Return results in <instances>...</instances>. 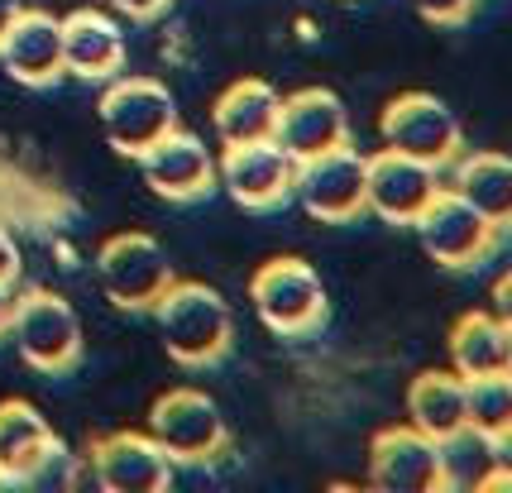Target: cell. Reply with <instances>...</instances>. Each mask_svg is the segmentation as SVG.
<instances>
[{"label":"cell","instance_id":"30bf717a","mask_svg":"<svg viewBox=\"0 0 512 493\" xmlns=\"http://www.w3.org/2000/svg\"><path fill=\"white\" fill-rule=\"evenodd\" d=\"M134 163L149 182V192L163 202H197L221 182V158L206 149V139L182 130V125L168 130L158 144H149Z\"/></svg>","mask_w":512,"mask_h":493},{"label":"cell","instance_id":"5bb4252c","mask_svg":"<svg viewBox=\"0 0 512 493\" xmlns=\"http://www.w3.org/2000/svg\"><path fill=\"white\" fill-rule=\"evenodd\" d=\"M173 470L178 465L149 431H111L91 446V474L106 493H163Z\"/></svg>","mask_w":512,"mask_h":493},{"label":"cell","instance_id":"2e32d148","mask_svg":"<svg viewBox=\"0 0 512 493\" xmlns=\"http://www.w3.org/2000/svg\"><path fill=\"white\" fill-rule=\"evenodd\" d=\"M58 450L63 446L39 407L24 398L0 403V484H34Z\"/></svg>","mask_w":512,"mask_h":493},{"label":"cell","instance_id":"7a4b0ae2","mask_svg":"<svg viewBox=\"0 0 512 493\" xmlns=\"http://www.w3.org/2000/svg\"><path fill=\"white\" fill-rule=\"evenodd\" d=\"M249 302L273 336L302 340L326 321V283L307 259H268L249 278Z\"/></svg>","mask_w":512,"mask_h":493},{"label":"cell","instance_id":"7c38bea8","mask_svg":"<svg viewBox=\"0 0 512 493\" xmlns=\"http://www.w3.org/2000/svg\"><path fill=\"white\" fill-rule=\"evenodd\" d=\"M221 187L230 202L245 211H273L292 197L297 187V158L278 144V139H259V144H235L221 154Z\"/></svg>","mask_w":512,"mask_h":493},{"label":"cell","instance_id":"9a60e30c","mask_svg":"<svg viewBox=\"0 0 512 493\" xmlns=\"http://www.w3.org/2000/svg\"><path fill=\"white\" fill-rule=\"evenodd\" d=\"M273 139H278L297 163H302V158H316V154H326V149L350 144V111H345V101H340L335 91L302 87V91H292V96H283Z\"/></svg>","mask_w":512,"mask_h":493},{"label":"cell","instance_id":"ffe728a7","mask_svg":"<svg viewBox=\"0 0 512 493\" xmlns=\"http://www.w3.org/2000/svg\"><path fill=\"white\" fill-rule=\"evenodd\" d=\"M278 106H283V96L268 87V82H259V77H245V82L225 87L221 101H216V111H211L216 139H221L225 149L273 139V130H278Z\"/></svg>","mask_w":512,"mask_h":493},{"label":"cell","instance_id":"cb8c5ba5","mask_svg":"<svg viewBox=\"0 0 512 493\" xmlns=\"http://www.w3.org/2000/svg\"><path fill=\"white\" fill-rule=\"evenodd\" d=\"M469 426L498 436L512 426V374H484L469 379Z\"/></svg>","mask_w":512,"mask_h":493},{"label":"cell","instance_id":"603a6c76","mask_svg":"<svg viewBox=\"0 0 512 493\" xmlns=\"http://www.w3.org/2000/svg\"><path fill=\"white\" fill-rule=\"evenodd\" d=\"M441 470H446V489H493V436L460 426L455 436L441 441Z\"/></svg>","mask_w":512,"mask_h":493},{"label":"cell","instance_id":"1f68e13d","mask_svg":"<svg viewBox=\"0 0 512 493\" xmlns=\"http://www.w3.org/2000/svg\"><path fill=\"white\" fill-rule=\"evenodd\" d=\"M508 374H512V350H508Z\"/></svg>","mask_w":512,"mask_h":493},{"label":"cell","instance_id":"484cf974","mask_svg":"<svg viewBox=\"0 0 512 493\" xmlns=\"http://www.w3.org/2000/svg\"><path fill=\"white\" fill-rule=\"evenodd\" d=\"M493 489H512V426L493 436Z\"/></svg>","mask_w":512,"mask_h":493},{"label":"cell","instance_id":"4dcf8cb0","mask_svg":"<svg viewBox=\"0 0 512 493\" xmlns=\"http://www.w3.org/2000/svg\"><path fill=\"white\" fill-rule=\"evenodd\" d=\"M20 15H24V0H0V44H5V34L15 29Z\"/></svg>","mask_w":512,"mask_h":493},{"label":"cell","instance_id":"4316f807","mask_svg":"<svg viewBox=\"0 0 512 493\" xmlns=\"http://www.w3.org/2000/svg\"><path fill=\"white\" fill-rule=\"evenodd\" d=\"M168 5H173V0H111V10L125 15V20H158Z\"/></svg>","mask_w":512,"mask_h":493},{"label":"cell","instance_id":"f546056e","mask_svg":"<svg viewBox=\"0 0 512 493\" xmlns=\"http://www.w3.org/2000/svg\"><path fill=\"white\" fill-rule=\"evenodd\" d=\"M15 283H0V340L10 336V321H15Z\"/></svg>","mask_w":512,"mask_h":493},{"label":"cell","instance_id":"3957f363","mask_svg":"<svg viewBox=\"0 0 512 493\" xmlns=\"http://www.w3.org/2000/svg\"><path fill=\"white\" fill-rule=\"evenodd\" d=\"M96 115H101L106 144L125 158H139L168 130H178V101L154 77H111Z\"/></svg>","mask_w":512,"mask_h":493},{"label":"cell","instance_id":"52a82bcc","mask_svg":"<svg viewBox=\"0 0 512 493\" xmlns=\"http://www.w3.org/2000/svg\"><path fill=\"white\" fill-rule=\"evenodd\" d=\"M149 436L168 450L173 465H206L216 460L230 441L225 412L211 393L201 388H168L154 407H149Z\"/></svg>","mask_w":512,"mask_h":493},{"label":"cell","instance_id":"d4e9b609","mask_svg":"<svg viewBox=\"0 0 512 493\" xmlns=\"http://www.w3.org/2000/svg\"><path fill=\"white\" fill-rule=\"evenodd\" d=\"M412 5H417V15L431 24H465L479 0H412Z\"/></svg>","mask_w":512,"mask_h":493},{"label":"cell","instance_id":"d6986e66","mask_svg":"<svg viewBox=\"0 0 512 493\" xmlns=\"http://www.w3.org/2000/svg\"><path fill=\"white\" fill-rule=\"evenodd\" d=\"M446 187L460 192L474 211H484L498 230H512V158L498 149L460 154L446 168Z\"/></svg>","mask_w":512,"mask_h":493},{"label":"cell","instance_id":"44dd1931","mask_svg":"<svg viewBox=\"0 0 512 493\" xmlns=\"http://www.w3.org/2000/svg\"><path fill=\"white\" fill-rule=\"evenodd\" d=\"M407 417L417 431L446 441L460 426H469V379L455 369H426L407 388Z\"/></svg>","mask_w":512,"mask_h":493},{"label":"cell","instance_id":"ac0fdd59","mask_svg":"<svg viewBox=\"0 0 512 493\" xmlns=\"http://www.w3.org/2000/svg\"><path fill=\"white\" fill-rule=\"evenodd\" d=\"M63 68L82 82H111L125 68V29L106 10L63 15Z\"/></svg>","mask_w":512,"mask_h":493},{"label":"cell","instance_id":"9c48e42d","mask_svg":"<svg viewBox=\"0 0 512 493\" xmlns=\"http://www.w3.org/2000/svg\"><path fill=\"white\" fill-rule=\"evenodd\" d=\"M498 235L503 230L484 211H474L460 192H450V187L417 216V240H422V249L441 269H474V264H484L498 249Z\"/></svg>","mask_w":512,"mask_h":493},{"label":"cell","instance_id":"277c9868","mask_svg":"<svg viewBox=\"0 0 512 493\" xmlns=\"http://www.w3.org/2000/svg\"><path fill=\"white\" fill-rule=\"evenodd\" d=\"M292 197L321 225L359 221L369 211V154H359L355 144H340L316 158H302Z\"/></svg>","mask_w":512,"mask_h":493},{"label":"cell","instance_id":"5b68a950","mask_svg":"<svg viewBox=\"0 0 512 493\" xmlns=\"http://www.w3.org/2000/svg\"><path fill=\"white\" fill-rule=\"evenodd\" d=\"M173 259L154 235H111L96 254V283L120 312H154V302L173 288Z\"/></svg>","mask_w":512,"mask_h":493},{"label":"cell","instance_id":"6da1fadb","mask_svg":"<svg viewBox=\"0 0 512 493\" xmlns=\"http://www.w3.org/2000/svg\"><path fill=\"white\" fill-rule=\"evenodd\" d=\"M154 321H158V336H163V350L178 364H187V369L221 364L230 340H235L230 302L216 288H206V283L173 278V288L154 302Z\"/></svg>","mask_w":512,"mask_h":493},{"label":"cell","instance_id":"7402d4cb","mask_svg":"<svg viewBox=\"0 0 512 493\" xmlns=\"http://www.w3.org/2000/svg\"><path fill=\"white\" fill-rule=\"evenodd\" d=\"M512 326L498 312H465L450 331V369L465 379L508 374Z\"/></svg>","mask_w":512,"mask_h":493},{"label":"cell","instance_id":"4fadbf2b","mask_svg":"<svg viewBox=\"0 0 512 493\" xmlns=\"http://www.w3.org/2000/svg\"><path fill=\"white\" fill-rule=\"evenodd\" d=\"M369 479L383 493H441L446 470H441V441L417 426H388L369 450Z\"/></svg>","mask_w":512,"mask_h":493},{"label":"cell","instance_id":"8992f818","mask_svg":"<svg viewBox=\"0 0 512 493\" xmlns=\"http://www.w3.org/2000/svg\"><path fill=\"white\" fill-rule=\"evenodd\" d=\"M379 135H383V149H398V154L436 163V168H450L455 158L465 154L460 115L450 111L441 96H431V91H402V96H393L379 115Z\"/></svg>","mask_w":512,"mask_h":493},{"label":"cell","instance_id":"f1b7e54d","mask_svg":"<svg viewBox=\"0 0 512 493\" xmlns=\"http://www.w3.org/2000/svg\"><path fill=\"white\" fill-rule=\"evenodd\" d=\"M493 312H498V316H503V321L512 326V269L503 273L498 283H493Z\"/></svg>","mask_w":512,"mask_h":493},{"label":"cell","instance_id":"83f0119b","mask_svg":"<svg viewBox=\"0 0 512 493\" xmlns=\"http://www.w3.org/2000/svg\"><path fill=\"white\" fill-rule=\"evenodd\" d=\"M20 278V245H15V235L0 225V283H15Z\"/></svg>","mask_w":512,"mask_h":493},{"label":"cell","instance_id":"8fae6325","mask_svg":"<svg viewBox=\"0 0 512 493\" xmlns=\"http://www.w3.org/2000/svg\"><path fill=\"white\" fill-rule=\"evenodd\" d=\"M446 192V168L407 158L398 149H379L369 158V216L388 225H417L426 206Z\"/></svg>","mask_w":512,"mask_h":493},{"label":"cell","instance_id":"ba28073f","mask_svg":"<svg viewBox=\"0 0 512 493\" xmlns=\"http://www.w3.org/2000/svg\"><path fill=\"white\" fill-rule=\"evenodd\" d=\"M10 340L29 369L39 374H67L82 359V321L72 312V302L58 292H24L15 302Z\"/></svg>","mask_w":512,"mask_h":493},{"label":"cell","instance_id":"e0dca14e","mask_svg":"<svg viewBox=\"0 0 512 493\" xmlns=\"http://www.w3.org/2000/svg\"><path fill=\"white\" fill-rule=\"evenodd\" d=\"M0 63L5 72L24 82V87H48L63 77V20L48 10H24L15 29L0 44Z\"/></svg>","mask_w":512,"mask_h":493}]
</instances>
